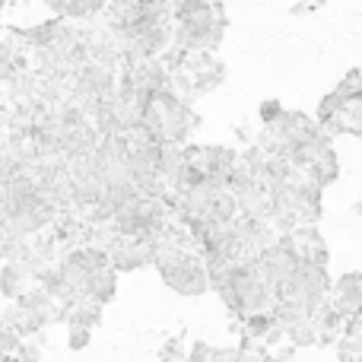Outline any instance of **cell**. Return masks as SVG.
Listing matches in <instances>:
<instances>
[{
    "label": "cell",
    "instance_id": "1",
    "mask_svg": "<svg viewBox=\"0 0 362 362\" xmlns=\"http://www.w3.org/2000/svg\"><path fill=\"white\" fill-rule=\"evenodd\" d=\"M340 312H362V274H350L337 283Z\"/></svg>",
    "mask_w": 362,
    "mask_h": 362
}]
</instances>
